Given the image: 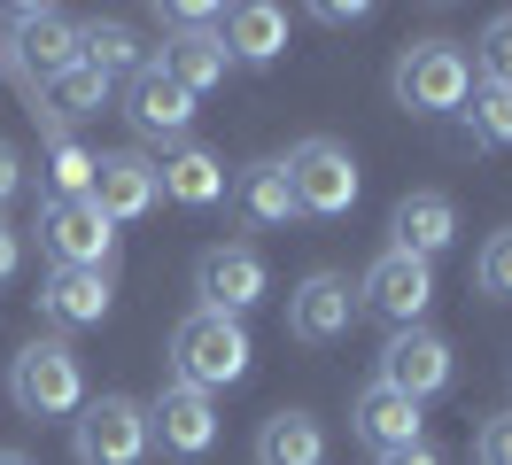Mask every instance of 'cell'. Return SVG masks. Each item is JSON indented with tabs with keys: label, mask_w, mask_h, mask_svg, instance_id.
Instances as JSON below:
<instances>
[{
	"label": "cell",
	"mask_w": 512,
	"mask_h": 465,
	"mask_svg": "<svg viewBox=\"0 0 512 465\" xmlns=\"http://www.w3.org/2000/svg\"><path fill=\"white\" fill-rule=\"evenodd\" d=\"M249 372V326L241 318H225V310H187L179 326H171V380L179 388H202V396H218Z\"/></svg>",
	"instance_id": "1"
},
{
	"label": "cell",
	"mask_w": 512,
	"mask_h": 465,
	"mask_svg": "<svg viewBox=\"0 0 512 465\" xmlns=\"http://www.w3.org/2000/svg\"><path fill=\"white\" fill-rule=\"evenodd\" d=\"M388 86H396V109H412V117H458L466 93H474V62L450 39H419V47L396 55Z\"/></svg>",
	"instance_id": "2"
},
{
	"label": "cell",
	"mask_w": 512,
	"mask_h": 465,
	"mask_svg": "<svg viewBox=\"0 0 512 465\" xmlns=\"http://www.w3.org/2000/svg\"><path fill=\"white\" fill-rule=\"evenodd\" d=\"M8 396L24 419H78V403H86V365H78V349L70 341H24L16 349V365H8Z\"/></svg>",
	"instance_id": "3"
},
{
	"label": "cell",
	"mask_w": 512,
	"mask_h": 465,
	"mask_svg": "<svg viewBox=\"0 0 512 465\" xmlns=\"http://www.w3.org/2000/svg\"><path fill=\"white\" fill-rule=\"evenodd\" d=\"M280 171H288V186H295V217H342L357 202V155L342 148V140H326V132L295 140V148L280 155Z\"/></svg>",
	"instance_id": "4"
},
{
	"label": "cell",
	"mask_w": 512,
	"mask_h": 465,
	"mask_svg": "<svg viewBox=\"0 0 512 465\" xmlns=\"http://www.w3.org/2000/svg\"><path fill=\"white\" fill-rule=\"evenodd\" d=\"M70 450H78V465H140L156 450V442H148V403L86 396L78 419H70Z\"/></svg>",
	"instance_id": "5"
},
{
	"label": "cell",
	"mask_w": 512,
	"mask_h": 465,
	"mask_svg": "<svg viewBox=\"0 0 512 465\" xmlns=\"http://www.w3.org/2000/svg\"><path fill=\"white\" fill-rule=\"evenodd\" d=\"M39 248H47L55 272H109L117 225H109L94 202H47V210H39Z\"/></svg>",
	"instance_id": "6"
},
{
	"label": "cell",
	"mask_w": 512,
	"mask_h": 465,
	"mask_svg": "<svg viewBox=\"0 0 512 465\" xmlns=\"http://www.w3.org/2000/svg\"><path fill=\"white\" fill-rule=\"evenodd\" d=\"M427 303H435V264H419V256H404V248L373 256V272L357 279V310L388 318L396 334H404V326H419V318H427Z\"/></svg>",
	"instance_id": "7"
},
{
	"label": "cell",
	"mask_w": 512,
	"mask_h": 465,
	"mask_svg": "<svg viewBox=\"0 0 512 465\" xmlns=\"http://www.w3.org/2000/svg\"><path fill=\"white\" fill-rule=\"evenodd\" d=\"M264 256H256L249 241H218L194 256V295H202V310H225V318H241L249 303H264Z\"/></svg>",
	"instance_id": "8"
},
{
	"label": "cell",
	"mask_w": 512,
	"mask_h": 465,
	"mask_svg": "<svg viewBox=\"0 0 512 465\" xmlns=\"http://www.w3.org/2000/svg\"><path fill=\"white\" fill-rule=\"evenodd\" d=\"M8 55L24 70V86H47V78H63L70 62H78V24L55 16V8H16L8 16Z\"/></svg>",
	"instance_id": "9"
},
{
	"label": "cell",
	"mask_w": 512,
	"mask_h": 465,
	"mask_svg": "<svg viewBox=\"0 0 512 465\" xmlns=\"http://www.w3.org/2000/svg\"><path fill=\"white\" fill-rule=\"evenodd\" d=\"M450 372H458L450 365V341L427 334V326H404V334H388V349H381V388H396V396H412V403L443 396Z\"/></svg>",
	"instance_id": "10"
},
{
	"label": "cell",
	"mask_w": 512,
	"mask_h": 465,
	"mask_svg": "<svg viewBox=\"0 0 512 465\" xmlns=\"http://www.w3.org/2000/svg\"><path fill=\"white\" fill-rule=\"evenodd\" d=\"M86 202H94L109 225H132V217H148L163 202V179H156L148 155L117 148V155H94V186H86Z\"/></svg>",
	"instance_id": "11"
},
{
	"label": "cell",
	"mask_w": 512,
	"mask_h": 465,
	"mask_svg": "<svg viewBox=\"0 0 512 465\" xmlns=\"http://www.w3.org/2000/svg\"><path fill=\"white\" fill-rule=\"evenodd\" d=\"M148 442H163V458H210V442H218V403L202 396V388H163L148 403Z\"/></svg>",
	"instance_id": "12"
},
{
	"label": "cell",
	"mask_w": 512,
	"mask_h": 465,
	"mask_svg": "<svg viewBox=\"0 0 512 465\" xmlns=\"http://www.w3.org/2000/svg\"><path fill=\"white\" fill-rule=\"evenodd\" d=\"M125 117H132V132H148V140H187L194 132V93L148 62V70L125 78Z\"/></svg>",
	"instance_id": "13"
},
{
	"label": "cell",
	"mask_w": 512,
	"mask_h": 465,
	"mask_svg": "<svg viewBox=\"0 0 512 465\" xmlns=\"http://www.w3.org/2000/svg\"><path fill=\"white\" fill-rule=\"evenodd\" d=\"M357 326V287L342 272H311L288 295V334L295 341H342Z\"/></svg>",
	"instance_id": "14"
},
{
	"label": "cell",
	"mask_w": 512,
	"mask_h": 465,
	"mask_svg": "<svg viewBox=\"0 0 512 465\" xmlns=\"http://www.w3.org/2000/svg\"><path fill=\"white\" fill-rule=\"evenodd\" d=\"M388 233H396V248H404V256L435 264V256L458 241V202H450V194H435V186H419V194H404V202H396Z\"/></svg>",
	"instance_id": "15"
},
{
	"label": "cell",
	"mask_w": 512,
	"mask_h": 465,
	"mask_svg": "<svg viewBox=\"0 0 512 465\" xmlns=\"http://www.w3.org/2000/svg\"><path fill=\"white\" fill-rule=\"evenodd\" d=\"M109 109V78L101 70H86V62H70L63 78H47V86L32 93V117H47V140H63L70 124H86Z\"/></svg>",
	"instance_id": "16"
},
{
	"label": "cell",
	"mask_w": 512,
	"mask_h": 465,
	"mask_svg": "<svg viewBox=\"0 0 512 465\" xmlns=\"http://www.w3.org/2000/svg\"><path fill=\"white\" fill-rule=\"evenodd\" d=\"M109 303H117L109 272H47L39 279V318H55V326H101Z\"/></svg>",
	"instance_id": "17"
},
{
	"label": "cell",
	"mask_w": 512,
	"mask_h": 465,
	"mask_svg": "<svg viewBox=\"0 0 512 465\" xmlns=\"http://www.w3.org/2000/svg\"><path fill=\"white\" fill-rule=\"evenodd\" d=\"M350 427H357V442H373L381 458H388V450H412V442H419V403L373 380V388L350 403Z\"/></svg>",
	"instance_id": "18"
},
{
	"label": "cell",
	"mask_w": 512,
	"mask_h": 465,
	"mask_svg": "<svg viewBox=\"0 0 512 465\" xmlns=\"http://www.w3.org/2000/svg\"><path fill=\"white\" fill-rule=\"evenodd\" d=\"M163 78H179V86L202 101L210 86H225V70H233V55H225V39L218 31H171L163 39V62H156Z\"/></svg>",
	"instance_id": "19"
},
{
	"label": "cell",
	"mask_w": 512,
	"mask_h": 465,
	"mask_svg": "<svg viewBox=\"0 0 512 465\" xmlns=\"http://www.w3.org/2000/svg\"><path fill=\"white\" fill-rule=\"evenodd\" d=\"M156 179L171 202H187V210H210V202H225V163L210 148H194V140H179V148L156 163Z\"/></svg>",
	"instance_id": "20"
},
{
	"label": "cell",
	"mask_w": 512,
	"mask_h": 465,
	"mask_svg": "<svg viewBox=\"0 0 512 465\" xmlns=\"http://www.w3.org/2000/svg\"><path fill=\"white\" fill-rule=\"evenodd\" d=\"M225 55L233 62H280V47H288V16L272 8V0H249V8H225Z\"/></svg>",
	"instance_id": "21"
},
{
	"label": "cell",
	"mask_w": 512,
	"mask_h": 465,
	"mask_svg": "<svg viewBox=\"0 0 512 465\" xmlns=\"http://www.w3.org/2000/svg\"><path fill=\"white\" fill-rule=\"evenodd\" d=\"M256 465H326V427L311 411H272L256 434Z\"/></svg>",
	"instance_id": "22"
},
{
	"label": "cell",
	"mask_w": 512,
	"mask_h": 465,
	"mask_svg": "<svg viewBox=\"0 0 512 465\" xmlns=\"http://www.w3.org/2000/svg\"><path fill=\"white\" fill-rule=\"evenodd\" d=\"M78 62H86V70H101L109 86H117V78H132V70H148V55H140L132 24H117V16H94V24H78Z\"/></svg>",
	"instance_id": "23"
},
{
	"label": "cell",
	"mask_w": 512,
	"mask_h": 465,
	"mask_svg": "<svg viewBox=\"0 0 512 465\" xmlns=\"http://www.w3.org/2000/svg\"><path fill=\"white\" fill-rule=\"evenodd\" d=\"M233 202H241V217H249V225H288V217H295V186H288V171H280V163H249V171H241V186H233Z\"/></svg>",
	"instance_id": "24"
},
{
	"label": "cell",
	"mask_w": 512,
	"mask_h": 465,
	"mask_svg": "<svg viewBox=\"0 0 512 465\" xmlns=\"http://www.w3.org/2000/svg\"><path fill=\"white\" fill-rule=\"evenodd\" d=\"M39 186H47V202H86V186H94V155L78 148V140H47L39 155Z\"/></svg>",
	"instance_id": "25"
},
{
	"label": "cell",
	"mask_w": 512,
	"mask_h": 465,
	"mask_svg": "<svg viewBox=\"0 0 512 465\" xmlns=\"http://www.w3.org/2000/svg\"><path fill=\"white\" fill-rule=\"evenodd\" d=\"M458 117H466V140H474V148H512V93L505 86H474Z\"/></svg>",
	"instance_id": "26"
},
{
	"label": "cell",
	"mask_w": 512,
	"mask_h": 465,
	"mask_svg": "<svg viewBox=\"0 0 512 465\" xmlns=\"http://www.w3.org/2000/svg\"><path fill=\"white\" fill-rule=\"evenodd\" d=\"M474 287L489 295V303H512V225L481 241V256H474Z\"/></svg>",
	"instance_id": "27"
},
{
	"label": "cell",
	"mask_w": 512,
	"mask_h": 465,
	"mask_svg": "<svg viewBox=\"0 0 512 465\" xmlns=\"http://www.w3.org/2000/svg\"><path fill=\"white\" fill-rule=\"evenodd\" d=\"M474 62H481V86H505V93H512V8H505L489 31H481Z\"/></svg>",
	"instance_id": "28"
},
{
	"label": "cell",
	"mask_w": 512,
	"mask_h": 465,
	"mask_svg": "<svg viewBox=\"0 0 512 465\" xmlns=\"http://www.w3.org/2000/svg\"><path fill=\"white\" fill-rule=\"evenodd\" d=\"M474 465H512V411L481 419V434H474Z\"/></svg>",
	"instance_id": "29"
},
{
	"label": "cell",
	"mask_w": 512,
	"mask_h": 465,
	"mask_svg": "<svg viewBox=\"0 0 512 465\" xmlns=\"http://www.w3.org/2000/svg\"><path fill=\"white\" fill-rule=\"evenodd\" d=\"M16 186H24V155L0 140V210H8V194H16Z\"/></svg>",
	"instance_id": "30"
},
{
	"label": "cell",
	"mask_w": 512,
	"mask_h": 465,
	"mask_svg": "<svg viewBox=\"0 0 512 465\" xmlns=\"http://www.w3.org/2000/svg\"><path fill=\"white\" fill-rule=\"evenodd\" d=\"M381 465H443V458H435V450H427V442H412V450H388Z\"/></svg>",
	"instance_id": "31"
},
{
	"label": "cell",
	"mask_w": 512,
	"mask_h": 465,
	"mask_svg": "<svg viewBox=\"0 0 512 465\" xmlns=\"http://www.w3.org/2000/svg\"><path fill=\"white\" fill-rule=\"evenodd\" d=\"M16 272V225H8V217H0V279Z\"/></svg>",
	"instance_id": "32"
},
{
	"label": "cell",
	"mask_w": 512,
	"mask_h": 465,
	"mask_svg": "<svg viewBox=\"0 0 512 465\" xmlns=\"http://www.w3.org/2000/svg\"><path fill=\"white\" fill-rule=\"evenodd\" d=\"M0 465H32V458H24V450H0Z\"/></svg>",
	"instance_id": "33"
}]
</instances>
